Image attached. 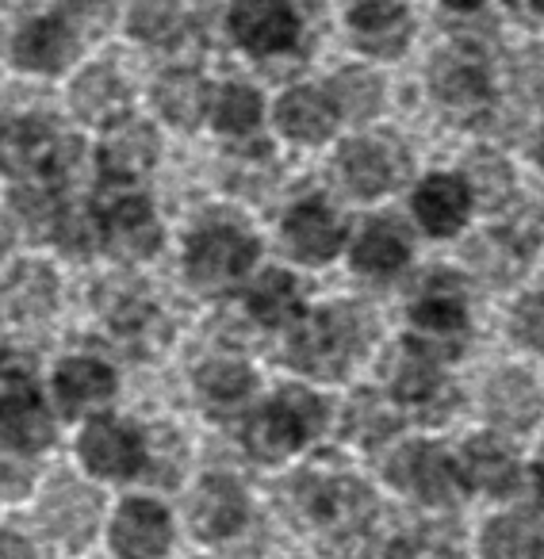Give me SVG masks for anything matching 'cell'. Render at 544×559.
I'll use <instances>...</instances> for the list:
<instances>
[{
	"mask_svg": "<svg viewBox=\"0 0 544 559\" xmlns=\"http://www.w3.org/2000/svg\"><path fill=\"white\" fill-rule=\"evenodd\" d=\"M284 238H288L292 253L304 257V261H330V257L342 249V226L330 215L327 203L311 200L288 211V218H284Z\"/></svg>",
	"mask_w": 544,
	"mask_h": 559,
	"instance_id": "12",
	"label": "cell"
},
{
	"mask_svg": "<svg viewBox=\"0 0 544 559\" xmlns=\"http://www.w3.org/2000/svg\"><path fill=\"white\" fill-rule=\"evenodd\" d=\"M513 334L521 345L544 353V296H525L513 311Z\"/></svg>",
	"mask_w": 544,
	"mask_h": 559,
	"instance_id": "38",
	"label": "cell"
},
{
	"mask_svg": "<svg viewBox=\"0 0 544 559\" xmlns=\"http://www.w3.org/2000/svg\"><path fill=\"white\" fill-rule=\"evenodd\" d=\"M111 388H116V380H111L108 368L96 365V360H66L55 376V391L62 395L66 411H73V414H85V411H93V406L108 403Z\"/></svg>",
	"mask_w": 544,
	"mask_h": 559,
	"instance_id": "17",
	"label": "cell"
},
{
	"mask_svg": "<svg viewBox=\"0 0 544 559\" xmlns=\"http://www.w3.org/2000/svg\"><path fill=\"white\" fill-rule=\"evenodd\" d=\"M518 88L533 104H544V50H529L518 62Z\"/></svg>",
	"mask_w": 544,
	"mask_h": 559,
	"instance_id": "39",
	"label": "cell"
},
{
	"mask_svg": "<svg viewBox=\"0 0 544 559\" xmlns=\"http://www.w3.org/2000/svg\"><path fill=\"white\" fill-rule=\"evenodd\" d=\"M411 322L426 337H460L468 326L464 304L457 296H429L411 311Z\"/></svg>",
	"mask_w": 544,
	"mask_h": 559,
	"instance_id": "32",
	"label": "cell"
},
{
	"mask_svg": "<svg viewBox=\"0 0 544 559\" xmlns=\"http://www.w3.org/2000/svg\"><path fill=\"white\" fill-rule=\"evenodd\" d=\"M196 383H200V391L211 399V403L234 406V403H241V399L249 395V388H253V376H249V368L238 365V360H211V365L196 376Z\"/></svg>",
	"mask_w": 544,
	"mask_h": 559,
	"instance_id": "28",
	"label": "cell"
},
{
	"mask_svg": "<svg viewBox=\"0 0 544 559\" xmlns=\"http://www.w3.org/2000/svg\"><path fill=\"white\" fill-rule=\"evenodd\" d=\"M406 257H411V246H406V238L391 223H372L357 238V246H353V264L360 272H376V276L403 269Z\"/></svg>",
	"mask_w": 544,
	"mask_h": 559,
	"instance_id": "22",
	"label": "cell"
},
{
	"mask_svg": "<svg viewBox=\"0 0 544 559\" xmlns=\"http://www.w3.org/2000/svg\"><path fill=\"white\" fill-rule=\"evenodd\" d=\"M119 100H123V88H119V81L111 78L108 70L81 73V81L73 85V108H78L85 119L111 116V111L119 108Z\"/></svg>",
	"mask_w": 544,
	"mask_h": 559,
	"instance_id": "30",
	"label": "cell"
},
{
	"mask_svg": "<svg viewBox=\"0 0 544 559\" xmlns=\"http://www.w3.org/2000/svg\"><path fill=\"white\" fill-rule=\"evenodd\" d=\"M188 559H203V556H188Z\"/></svg>",
	"mask_w": 544,
	"mask_h": 559,
	"instance_id": "45",
	"label": "cell"
},
{
	"mask_svg": "<svg viewBox=\"0 0 544 559\" xmlns=\"http://www.w3.org/2000/svg\"><path fill=\"white\" fill-rule=\"evenodd\" d=\"M249 307H253L257 319L269 322V326L288 322L299 307L296 280H292L288 272H269V276H261V284H257L253 296H249Z\"/></svg>",
	"mask_w": 544,
	"mask_h": 559,
	"instance_id": "27",
	"label": "cell"
},
{
	"mask_svg": "<svg viewBox=\"0 0 544 559\" xmlns=\"http://www.w3.org/2000/svg\"><path fill=\"white\" fill-rule=\"evenodd\" d=\"M249 518L246 490L230 475H208L188 498V525L200 540H226Z\"/></svg>",
	"mask_w": 544,
	"mask_h": 559,
	"instance_id": "6",
	"label": "cell"
},
{
	"mask_svg": "<svg viewBox=\"0 0 544 559\" xmlns=\"http://www.w3.org/2000/svg\"><path fill=\"white\" fill-rule=\"evenodd\" d=\"M88 559H116V556H108V551H96V556H88Z\"/></svg>",
	"mask_w": 544,
	"mask_h": 559,
	"instance_id": "43",
	"label": "cell"
},
{
	"mask_svg": "<svg viewBox=\"0 0 544 559\" xmlns=\"http://www.w3.org/2000/svg\"><path fill=\"white\" fill-rule=\"evenodd\" d=\"M257 116H261L257 93H249V88H241V85H226L223 100H218V127H223L226 134H246L249 127L257 123Z\"/></svg>",
	"mask_w": 544,
	"mask_h": 559,
	"instance_id": "36",
	"label": "cell"
},
{
	"mask_svg": "<svg viewBox=\"0 0 544 559\" xmlns=\"http://www.w3.org/2000/svg\"><path fill=\"white\" fill-rule=\"evenodd\" d=\"M544 411L541 388L525 372H498L487 383V414L502 429H529Z\"/></svg>",
	"mask_w": 544,
	"mask_h": 559,
	"instance_id": "15",
	"label": "cell"
},
{
	"mask_svg": "<svg viewBox=\"0 0 544 559\" xmlns=\"http://www.w3.org/2000/svg\"><path fill=\"white\" fill-rule=\"evenodd\" d=\"M345 421H350L353 437H360L365 444L383 441V437L395 433V426H399L395 411H391V406L383 403L380 395H372V391H360V395L353 399V406H350V414H345Z\"/></svg>",
	"mask_w": 544,
	"mask_h": 559,
	"instance_id": "31",
	"label": "cell"
},
{
	"mask_svg": "<svg viewBox=\"0 0 544 559\" xmlns=\"http://www.w3.org/2000/svg\"><path fill=\"white\" fill-rule=\"evenodd\" d=\"M464 475L487 495H510L518 487V464L495 437H475L464 444Z\"/></svg>",
	"mask_w": 544,
	"mask_h": 559,
	"instance_id": "16",
	"label": "cell"
},
{
	"mask_svg": "<svg viewBox=\"0 0 544 559\" xmlns=\"http://www.w3.org/2000/svg\"><path fill=\"white\" fill-rule=\"evenodd\" d=\"M180 20V0H134L131 4V32L139 39H162Z\"/></svg>",
	"mask_w": 544,
	"mask_h": 559,
	"instance_id": "34",
	"label": "cell"
},
{
	"mask_svg": "<svg viewBox=\"0 0 544 559\" xmlns=\"http://www.w3.org/2000/svg\"><path fill=\"white\" fill-rule=\"evenodd\" d=\"M330 96H334L338 111L353 123H365L380 111V100H383V85L372 78L368 70H345L330 81Z\"/></svg>",
	"mask_w": 544,
	"mask_h": 559,
	"instance_id": "23",
	"label": "cell"
},
{
	"mask_svg": "<svg viewBox=\"0 0 544 559\" xmlns=\"http://www.w3.org/2000/svg\"><path fill=\"white\" fill-rule=\"evenodd\" d=\"M338 173H342L345 188L365 200L388 192L399 177V157L383 142H350L338 157Z\"/></svg>",
	"mask_w": 544,
	"mask_h": 559,
	"instance_id": "14",
	"label": "cell"
},
{
	"mask_svg": "<svg viewBox=\"0 0 544 559\" xmlns=\"http://www.w3.org/2000/svg\"><path fill=\"white\" fill-rule=\"evenodd\" d=\"M388 475L399 490H411L422 502H449L452 495V464L434 444H406L388 464Z\"/></svg>",
	"mask_w": 544,
	"mask_h": 559,
	"instance_id": "11",
	"label": "cell"
},
{
	"mask_svg": "<svg viewBox=\"0 0 544 559\" xmlns=\"http://www.w3.org/2000/svg\"><path fill=\"white\" fill-rule=\"evenodd\" d=\"M391 388H395L399 399L406 403H426L437 388H441V376L434 368V357L418 345L403 349V357L395 360V372H391Z\"/></svg>",
	"mask_w": 544,
	"mask_h": 559,
	"instance_id": "26",
	"label": "cell"
},
{
	"mask_svg": "<svg viewBox=\"0 0 544 559\" xmlns=\"http://www.w3.org/2000/svg\"><path fill=\"white\" fill-rule=\"evenodd\" d=\"M0 559H58L35 518H4L0 521Z\"/></svg>",
	"mask_w": 544,
	"mask_h": 559,
	"instance_id": "29",
	"label": "cell"
},
{
	"mask_svg": "<svg viewBox=\"0 0 544 559\" xmlns=\"http://www.w3.org/2000/svg\"><path fill=\"white\" fill-rule=\"evenodd\" d=\"M230 27L253 55H276L296 39V16L284 0H241L230 12Z\"/></svg>",
	"mask_w": 544,
	"mask_h": 559,
	"instance_id": "9",
	"label": "cell"
},
{
	"mask_svg": "<svg viewBox=\"0 0 544 559\" xmlns=\"http://www.w3.org/2000/svg\"><path fill=\"white\" fill-rule=\"evenodd\" d=\"M157 108L177 127L200 123L203 108H208V85L196 73H173L157 85Z\"/></svg>",
	"mask_w": 544,
	"mask_h": 559,
	"instance_id": "25",
	"label": "cell"
},
{
	"mask_svg": "<svg viewBox=\"0 0 544 559\" xmlns=\"http://www.w3.org/2000/svg\"><path fill=\"white\" fill-rule=\"evenodd\" d=\"M154 238H157V226L142 203H127V207H119V215L111 218V241H116L119 253H134V257L150 253Z\"/></svg>",
	"mask_w": 544,
	"mask_h": 559,
	"instance_id": "33",
	"label": "cell"
},
{
	"mask_svg": "<svg viewBox=\"0 0 544 559\" xmlns=\"http://www.w3.org/2000/svg\"><path fill=\"white\" fill-rule=\"evenodd\" d=\"M365 334H368L365 314L357 307H334V311H327L315 326H307L296 337L292 357H296V365L304 372L338 376V365L365 345Z\"/></svg>",
	"mask_w": 544,
	"mask_h": 559,
	"instance_id": "5",
	"label": "cell"
},
{
	"mask_svg": "<svg viewBox=\"0 0 544 559\" xmlns=\"http://www.w3.org/2000/svg\"><path fill=\"white\" fill-rule=\"evenodd\" d=\"M434 93L441 96L445 104H457V108H468V104H480L487 96V73H483L480 62L464 55H437L434 58Z\"/></svg>",
	"mask_w": 544,
	"mask_h": 559,
	"instance_id": "18",
	"label": "cell"
},
{
	"mask_svg": "<svg viewBox=\"0 0 544 559\" xmlns=\"http://www.w3.org/2000/svg\"><path fill=\"white\" fill-rule=\"evenodd\" d=\"M327 421V406L307 391L292 388L281 391L276 403H269L264 411L253 414V421L246 426V449L257 460H284L288 452H296L307 437H315Z\"/></svg>",
	"mask_w": 544,
	"mask_h": 559,
	"instance_id": "3",
	"label": "cell"
},
{
	"mask_svg": "<svg viewBox=\"0 0 544 559\" xmlns=\"http://www.w3.org/2000/svg\"><path fill=\"white\" fill-rule=\"evenodd\" d=\"M525 533H521L518 518H498L490 521L487 536H483V559H518Z\"/></svg>",
	"mask_w": 544,
	"mask_h": 559,
	"instance_id": "37",
	"label": "cell"
},
{
	"mask_svg": "<svg viewBox=\"0 0 544 559\" xmlns=\"http://www.w3.org/2000/svg\"><path fill=\"white\" fill-rule=\"evenodd\" d=\"M257 246L238 230H226V226H215V230H203L200 238L188 249V269H192V280L208 284V288H218V284H230L241 272L253 264Z\"/></svg>",
	"mask_w": 544,
	"mask_h": 559,
	"instance_id": "7",
	"label": "cell"
},
{
	"mask_svg": "<svg viewBox=\"0 0 544 559\" xmlns=\"http://www.w3.org/2000/svg\"><path fill=\"white\" fill-rule=\"evenodd\" d=\"M536 483H541V495H544V460L536 464Z\"/></svg>",
	"mask_w": 544,
	"mask_h": 559,
	"instance_id": "41",
	"label": "cell"
},
{
	"mask_svg": "<svg viewBox=\"0 0 544 559\" xmlns=\"http://www.w3.org/2000/svg\"><path fill=\"white\" fill-rule=\"evenodd\" d=\"M468 173H472V195H480L483 203H502L510 195V165L502 157H475L468 162Z\"/></svg>",
	"mask_w": 544,
	"mask_h": 559,
	"instance_id": "35",
	"label": "cell"
},
{
	"mask_svg": "<svg viewBox=\"0 0 544 559\" xmlns=\"http://www.w3.org/2000/svg\"><path fill=\"white\" fill-rule=\"evenodd\" d=\"M73 50H78V39H73L70 24H62V20H35L16 39L20 62L32 66V70H58Z\"/></svg>",
	"mask_w": 544,
	"mask_h": 559,
	"instance_id": "19",
	"label": "cell"
},
{
	"mask_svg": "<svg viewBox=\"0 0 544 559\" xmlns=\"http://www.w3.org/2000/svg\"><path fill=\"white\" fill-rule=\"evenodd\" d=\"M529 4H533L536 12H544V0H529Z\"/></svg>",
	"mask_w": 544,
	"mask_h": 559,
	"instance_id": "44",
	"label": "cell"
},
{
	"mask_svg": "<svg viewBox=\"0 0 544 559\" xmlns=\"http://www.w3.org/2000/svg\"><path fill=\"white\" fill-rule=\"evenodd\" d=\"M0 502H4V498H0Z\"/></svg>",
	"mask_w": 544,
	"mask_h": 559,
	"instance_id": "47",
	"label": "cell"
},
{
	"mask_svg": "<svg viewBox=\"0 0 544 559\" xmlns=\"http://www.w3.org/2000/svg\"><path fill=\"white\" fill-rule=\"evenodd\" d=\"M276 119H281V131L296 142H322L334 127V111L315 88H292L276 108Z\"/></svg>",
	"mask_w": 544,
	"mask_h": 559,
	"instance_id": "20",
	"label": "cell"
},
{
	"mask_svg": "<svg viewBox=\"0 0 544 559\" xmlns=\"http://www.w3.org/2000/svg\"><path fill=\"white\" fill-rule=\"evenodd\" d=\"M536 157H541V165H544V134H541V146H536Z\"/></svg>",
	"mask_w": 544,
	"mask_h": 559,
	"instance_id": "42",
	"label": "cell"
},
{
	"mask_svg": "<svg viewBox=\"0 0 544 559\" xmlns=\"http://www.w3.org/2000/svg\"><path fill=\"white\" fill-rule=\"evenodd\" d=\"M368 510H372V498H368V490L360 483H327L315 495V518L338 528H357L368 518Z\"/></svg>",
	"mask_w": 544,
	"mask_h": 559,
	"instance_id": "24",
	"label": "cell"
},
{
	"mask_svg": "<svg viewBox=\"0 0 544 559\" xmlns=\"http://www.w3.org/2000/svg\"><path fill=\"white\" fill-rule=\"evenodd\" d=\"M108 495L100 483L88 475H55L35 495V525L50 540L55 556L62 559H88L104 548V528H108Z\"/></svg>",
	"mask_w": 544,
	"mask_h": 559,
	"instance_id": "1",
	"label": "cell"
},
{
	"mask_svg": "<svg viewBox=\"0 0 544 559\" xmlns=\"http://www.w3.org/2000/svg\"><path fill=\"white\" fill-rule=\"evenodd\" d=\"M541 559H544V551H541Z\"/></svg>",
	"mask_w": 544,
	"mask_h": 559,
	"instance_id": "46",
	"label": "cell"
},
{
	"mask_svg": "<svg viewBox=\"0 0 544 559\" xmlns=\"http://www.w3.org/2000/svg\"><path fill=\"white\" fill-rule=\"evenodd\" d=\"M350 32L360 50L395 58L411 43V16L399 9V0H360L350 12Z\"/></svg>",
	"mask_w": 544,
	"mask_h": 559,
	"instance_id": "10",
	"label": "cell"
},
{
	"mask_svg": "<svg viewBox=\"0 0 544 559\" xmlns=\"http://www.w3.org/2000/svg\"><path fill=\"white\" fill-rule=\"evenodd\" d=\"M177 525L162 498L154 495H127L111 506L104 548L116 559H169Z\"/></svg>",
	"mask_w": 544,
	"mask_h": 559,
	"instance_id": "2",
	"label": "cell"
},
{
	"mask_svg": "<svg viewBox=\"0 0 544 559\" xmlns=\"http://www.w3.org/2000/svg\"><path fill=\"white\" fill-rule=\"evenodd\" d=\"M445 4H449V9H475L480 0H445Z\"/></svg>",
	"mask_w": 544,
	"mask_h": 559,
	"instance_id": "40",
	"label": "cell"
},
{
	"mask_svg": "<svg viewBox=\"0 0 544 559\" xmlns=\"http://www.w3.org/2000/svg\"><path fill=\"white\" fill-rule=\"evenodd\" d=\"M78 460L93 483H131L146 467V441L116 418H96L78 441Z\"/></svg>",
	"mask_w": 544,
	"mask_h": 559,
	"instance_id": "4",
	"label": "cell"
},
{
	"mask_svg": "<svg viewBox=\"0 0 544 559\" xmlns=\"http://www.w3.org/2000/svg\"><path fill=\"white\" fill-rule=\"evenodd\" d=\"M472 207V188L457 177H429L414 192V215L429 234H457Z\"/></svg>",
	"mask_w": 544,
	"mask_h": 559,
	"instance_id": "13",
	"label": "cell"
},
{
	"mask_svg": "<svg viewBox=\"0 0 544 559\" xmlns=\"http://www.w3.org/2000/svg\"><path fill=\"white\" fill-rule=\"evenodd\" d=\"M55 437L47 406L35 399L32 388H12L0 395V444L12 456H35Z\"/></svg>",
	"mask_w": 544,
	"mask_h": 559,
	"instance_id": "8",
	"label": "cell"
},
{
	"mask_svg": "<svg viewBox=\"0 0 544 559\" xmlns=\"http://www.w3.org/2000/svg\"><path fill=\"white\" fill-rule=\"evenodd\" d=\"M154 131H150L146 123H134V119H127V123H116L108 131V139H104V165H108L111 173H119V177H131V173H142L150 162H154Z\"/></svg>",
	"mask_w": 544,
	"mask_h": 559,
	"instance_id": "21",
	"label": "cell"
}]
</instances>
